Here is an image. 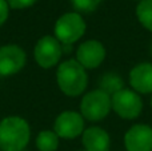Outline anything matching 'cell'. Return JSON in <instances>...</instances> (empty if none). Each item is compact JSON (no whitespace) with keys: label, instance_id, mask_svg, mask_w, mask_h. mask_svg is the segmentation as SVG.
Instances as JSON below:
<instances>
[{"label":"cell","instance_id":"cell-20","mask_svg":"<svg viewBox=\"0 0 152 151\" xmlns=\"http://www.w3.org/2000/svg\"><path fill=\"white\" fill-rule=\"evenodd\" d=\"M151 107H152V98H151Z\"/></svg>","mask_w":152,"mask_h":151},{"label":"cell","instance_id":"cell-4","mask_svg":"<svg viewBox=\"0 0 152 151\" xmlns=\"http://www.w3.org/2000/svg\"><path fill=\"white\" fill-rule=\"evenodd\" d=\"M86 32V23L76 12L64 13L55 24V37L63 44H72L77 42Z\"/></svg>","mask_w":152,"mask_h":151},{"label":"cell","instance_id":"cell-14","mask_svg":"<svg viewBox=\"0 0 152 151\" xmlns=\"http://www.w3.org/2000/svg\"><path fill=\"white\" fill-rule=\"evenodd\" d=\"M99 90L104 91L110 96L115 95L120 90H123V79L119 76L118 74L113 72H108L100 79V88Z\"/></svg>","mask_w":152,"mask_h":151},{"label":"cell","instance_id":"cell-22","mask_svg":"<svg viewBox=\"0 0 152 151\" xmlns=\"http://www.w3.org/2000/svg\"><path fill=\"white\" fill-rule=\"evenodd\" d=\"M21 151H26V150H21Z\"/></svg>","mask_w":152,"mask_h":151},{"label":"cell","instance_id":"cell-21","mask_svg":"<svg viewBox=\"0 0 152 151\" xmlns=\"http://www.w3.org/2000/svg\"><path fill=\"white\" fill-rule=\"evenodd\" d=\"M80 151H87V150H80Z\"/></svg>","mask_w":152,"mask_h":151},{"label":"cell","instance_id":"cell-16","mask_svg":"<svg viewBox=\"0 0 152 151\" xmlns=\"http://www.w3.org/2000/svg\"><path fill=\"white\" fill-rule=\"evenodd\" d=\"M71 3L79 12H92L102 3V0H71Z\"/></svg>","mask_w":152,"mask_h":151},{"label":"cell","instance_id":"cell-10","mask_svg":"<svg viewBox=\"0 0 152 151\" xmlns=\"http://www.w3.org/2000/svg\"><path fill=\"white\" fill-rule=\"evenodd\" d=\"M124 144L128 151H152V128L147 125H135L127 131Z\"/></svg>","mask_w":152,"mask_h":151},{"label":"cell","instance_id":"cell-9","mask_svg":"<svg viewBox=\"0 0 152 151\" xmlns=\"http://www.w3.org/2000/svg\"><path fill=\"white\" fill-rule=\"evenodd\" d=\"M105 58V48L97 40H87L79 45L76 51V60L84 68H96Z\"/></svg>","mask_w":152,"mask_h":151},{"label":"cell","instance_id":"cell-1","mask_svg":"<svg viewBox=\"0 0 152 151\" xmlns=\"http://www.w3.org/2000/svg\"><path fill=\"white\" fill-rule=\"evenodd\" d=\"M31 136V128L20 117H7L0 122V150L21 151L26 149Z\"/></svg>","mask_w":152,"mask_h":151},{"label":"cell","instance_id":"cell-5","mask_svg":"<svg viewBox=\"0 0 152 151\" xmlns=\"http://www.w3.org/2000/svg\"><path fill=\"white\" fill-rule=\"evenodd\" d=\"M112 108L119 117L124 119H135L140 115L143 108V102L136 92L131 90H120L111 96Z\"/></svg>","mask_w":152,"mask_h":151},{"label":"cell","instance_id":"cell-15","mask_svg":"<svg viewBox=\"0 0 152 151\" xmlns=\"http://www.w3.org/2000/svg\"><path fill=\"white\" fill-rule=\"evenodd\" d=\"M136 15L142 26L152 32V0H142L136 8Z\"/></svg>","mask_w":152,"mask_h":151},{"label":"cell","instance_id":"cell-7","mask_svg":"<svg viewBox=\"0 0 152 151\" xmlns=\"http://www.w3.org/2000/svg\"><path fill=\"white\" fill-rule=\"evenodd\" d=\"M27 62L23 48L15 44L3 45L0 48V76H11L19 72Z\"/></svg>","mask_w":152,"mask_h":151},{"label":"cell","instance_id":"cell-17","mask_svg":"<svg viewBox=\"0 0 152 151\" xmlns=\"http://www.w3.org/2000/svg\"><path fill=\"white\" fill-rule=\"evenodd\" d=\"M37 0H7L8 5L15 10H23V8H28L34 5Z\"/></svg>","mask_w":152,"mask_h":151},{"label":"cell","instance_id":"cell-18","mask_svg":"<svg viewBox=\"0 0 152 151\" xmlns=\"http://www.w3.org/2000/svg\"><path fill=\"white\" fill-rule=\"evenodd\" d=\"M8 3L7 0H0V26L5 23V20L8 19Z\"/></svg>","mask_w":152,"mask_h":151},{"label":"cell","instance_id":"cell-11","mask_svg":"<svg viewBox=\"0 0 152 151\" xmlns=\"http://www.w3.org/2000/svg\"><path fill=\"white\" fill-rule=\"evenodd\" d=\"M129 83L137 92H152V64L140 63L135 66L129 72Z\"/></svg>","mask_w":152,"mask_h":151},{"label":"cell","instance_id":"cell-12","mask_svg":"<svg viewBox=\"0 0 152 151\" xmlns=\"http://www.w3.org/2000/svg\"><path fill=\"white\" fill-rule=\"evenodd\" d=\"M83 146L87 151H108L110 135L100 127H89L83 133Z\"/></svg>","mask_w":152,"mask_h":151},{"label":"cell","instance_id":"cell-6","mask_svg":"<svg viewBox=\"0 0 152 151\" xmlns=\"http://www.w3.org/2000/svg\"><path fill=\"white\" fill-rule=\"evenodd\" d=\"M35 60L43 68H51L61 58V44L56 37L53 36H43L37 40L35 45Z\"/></svg>","mask_w":152,"mask_h":151},{"label":"cell","instance_id":"cell-13","mask_svg":"<svg viewBox=\"0 0 152 151\" xmlns=\"http://www.w3.org/2000/svg\"><path fill=\"white\" fill-rule=\"evenodd\" d=\"M36 147L39 151H56L59 147V136L55 131L44 130L36 138Z\"/></svg>","mask_w":152,"mask_h":151},{"label":"cell","instance_id":"cell-2","mask_svg":"<svg viewBox=\"0 0 152 151\" xmlns=\"http://www.w3.org/2000/svg\"><path fill=\"white\" fill-rule=\"evenodd\" d=\"M58 86L66 95L77 96L86 90L87 87V72L86 68L77 60L69 59L59 66L56 72Z\"/></svg>","mask_w":152,"mask_h":151},{"label":"cell","instance_id":"cell-8","mask_svg":"<svg viewBox=\"0 0 152 151\" xmlns=\"http://www.w3.org/2000/svg\"><path fill=\"white\" fill-rule=\"evenodd\" d=\"M53 128L59 138L74 139L84 130L83 117L75 111H64L56 118Z\"/></svg>","mask_w":152,"mask_h":151},{"label":"cell","instance_id":"cell-3","mask_svg":"<svg viewBox=\"0 0 152 151\" xmlns=\"http://www.w3.org/2000/svg\"><path fill=\"white\" fill-rule=\"evenodd\" d=\"M112 108L111 96L102 90H95L83 96L80 103L81 117L91 122L104 119Z\"/></svg>","mask_w":152,"mask_h":151},{"label":"cell","instance_id":"cell-19","mask_svg":"<svg viewBox=\"0 0 152 151\" xmlns=\"http://www.w3.org/2000/svg\"><path fill=\"white\" fill-rule=\"evenodd\" d=\"M151 54H152V44H151Z\"/></svg>","mask_w":152,"mask_h":151}]
</instances>
